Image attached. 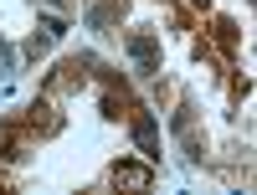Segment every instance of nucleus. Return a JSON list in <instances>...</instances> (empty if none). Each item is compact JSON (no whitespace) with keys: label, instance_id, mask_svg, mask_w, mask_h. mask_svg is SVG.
<instances>
[{"label":"nucleus","instance_id":"obj_1","mask_svg":"<svg viewBox=\"0 0 257 195\" xmlns=\"http://www.w3.org/2000/svg\"><path fill=\"white\" fill-rule=\"evenodd\" d=\"M128 57H134L144 72H155V62H160V47H155L149 36H128Z\"/></svg>","mask_w":257,"mask_h":195},{"label":"nucleus","instance_id":"obj_2","mask_svg":"<svg viewBox=\"0 0 257 195\" xmlns=\"http://www.w3.org/2000/svg\"><path fill=\"white\" fill-rule=\"evenodd\" d=\"M134 139H139V149H144V159H160V149H155V118H139V123H134Z\"/></svg>","mask_w":257,"mask_h":195},{"label":"nucleus","instance_id":"obj_3","mask_svg":"<svg viewBox=\"0 0 257 195\" xmlns=\"http://www.w3.org/2000/svg\"><path fill=\"white\" fill-rule=\"evenodd\" d=\"M11 149H16V128L0 123V154H11Z\"/></svg>","mask_w":257,"mask_h":195},{"label":"nucleus","instance_id":"obj_4","mask_svg":"<svg viewBox=\"0 0 257 195\" xmlns=\"http://www.w3.org/2000/svg\"><path fill=\"white\" fill-rule=\"evenodd\" d=\"M57 6H62V0H57Z\"/></svg>","mask_w":257,"mask_h":195}]
</instances>
